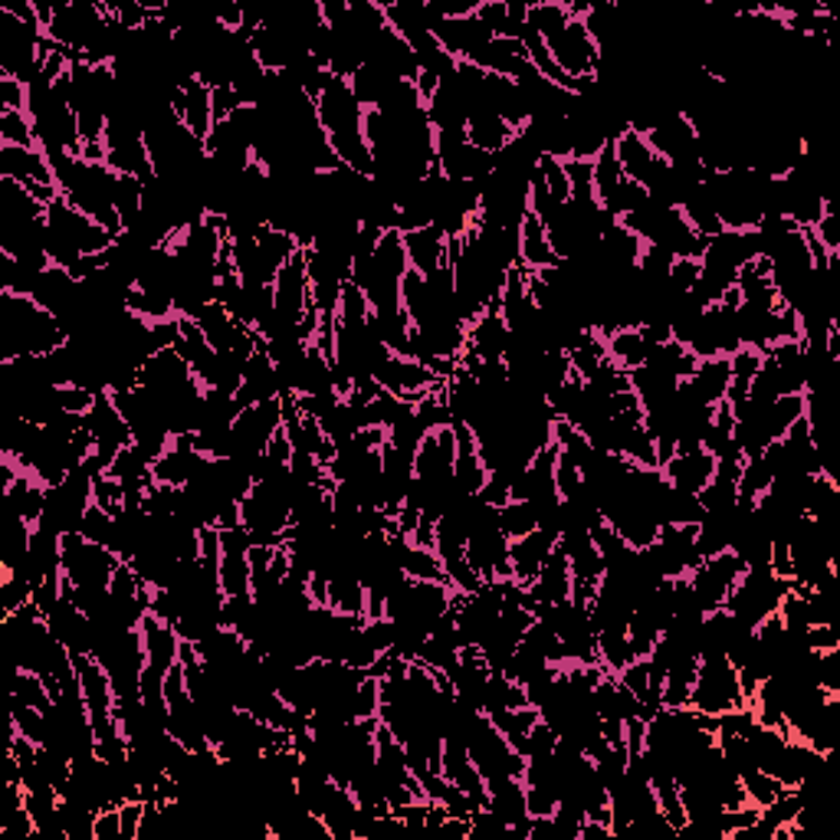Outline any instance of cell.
<instances>
[{
    "label": "cell",
    "mask_w": 840,
    "mask_h": 840,
    "mask_svg": "<svg viewBox=\"0 0 840 840\" xmlns=\"http://www.w3.org/2000/svg\"><path fill=\"white\" fill-rule=\"evenodd\" d=\"M67 341V325L34 296L0 289V364L24 355H50Z\"/></svg>",
    "instance_id": "6da1fadb"
},
{
    "label": "cell",
    "mask_w": 840,
    "mask_h": 840,
    "mask_svg": "<svg viewBox=\"0 0 840 840\" xmlns=\"http://www.w3.org/2000/svg\"><path fill=\"white\" fill-rule=\"evenodd\" d=\"M788 591H791V581L778 578L768 565H752V568L742 572V578L729 591L725 611L735 621H742L748 627H758V621H765L768 614L778 611V604Z\"/></svg>",
    "instance_id": "7a4b0ae2"
},
{
    "label": "cell",
    "mask_w": 840,
    "mask_h": 840,
    "mask_svg": "<svg viewBox=\"0 0 840 840\" xmlns=\"http://www.w3.org/2000/svg\"><path fill=\"white\" fill-rule=\"evenodd\" d=\"M742 706H745V696H742L739 670L732 667V660L722 653L699 657V670H696V683H693L686 709L703 712V716H722V712H732Z\"/></svg>",
    "instance_id": "3957f363"
},
{
    "label": "cell",
    "mask_w": 840,
    "mask_h": 840,
    "mask_svg": "<svg viewBox=\"0 0 840 840\" xmlns=\"http://www.w3.org/2000/svg\"><path fill=\"white\" fill-rule=\"evenodd\" d=\"M742 572H745V562H742L732 549H729V552H719V555H712V559H703V562L686 575L689 591H693L699 611L709 614V611L725 608V598H729V591L735 588V581L742 578Z\"/></svg>",
    "instance_id": "277c9868"
},
{
    "label": "cell",
    "mask_w": 840,
    "mask_h": 840,
    "mask_svg": "<svg viewBox=\"0 0 840 840\" xmlns=\"http://www.w3.org/2000/svg\"><path fill=\"white\" fill-rule=\"evenodd\" d=\"M572 11H575V8H572ZM545 47H549V53H552L555 67H559L568 80H575V83H581V80H595V73H598V60H601V50H598L595 37L588 34L585 21H581L578 14L572 17V24H568L559 37L545 40Z\"/></svg>",
    "instance_id": "5b68a950"
},
{
    "label": "cell",
    "mask_w": 840,
    "mask_h": 840,
    "mask_svg": "<svg viewBox=\"0 0 840 840\" xmlns=\"http://www.w3.org/2000/svg\"><path fill=\"white\" fill-rule=\"evenodd\" d=\"M315 112H319V125H322V132L328 139L332 135H355V132H361L364 109L355 99L351 83L341 80V76L328 73V80H325V86H322V93L315 99Z\"/></svg>",
    "instance_id": "8992f818"
},
{
    "label": "cell",
    "mask_w": 840,
    "mask_h": 840,
    "mask_svg": "<svg viewBox=\"0 0 840 840\" xmlns=\"http://www.w3.org/2000/svg\"><path fill=\"white\" fill-rule=\"evenodd\" d=\"M86 428H89V434L96 441V457L106 464V470L132 444V428H129V420L122 417V410L116 407L112 391H99L96 394V404L86 413Z\"/></svg>",
    "instance_id": "52a82bcc"
},
{
    "label": "cell",
    "mask_w": 840,
    "mask_h": 840,
    "mask_svg": "<svg viewBox=\"0 0 840 840\" xmlns=\"http://www.w3.org/2000/svg\"><path fill=\"white\" fill-rule=\"evenodd\" d=\"M374 381H377L384 391H391L394 397L424 394V391H437V394H441V391L447 387V381L437 377L428 364H420V361H413V358H407V355H394V351L377 364Z\"/></svg>",
    "instance_id": "ba28073f"
},
{
    "label": "cell",
    "mask_w": 840,
    "mask_h": 840,
    "mask_svg": "<svg viewBox=\"0 0 840 840\" xmlns=\"http://www.w3.org/2000/svg\"><path fill=\"white\" fill-rule=\"evenodd\" d=\"M273 299H276V315L286 319V322H302L305 315V305L312 299V289H309V269H305V250L299 247L289 263H283V269L276 273L273 279Z\"/></svg>",
    "instance_id": "9c48e42d"
},
{
    "label": "cell",
    "mask_w": 840,
    "mask_h": 840,
    "mask_svg": "<svg viewBox=\"0 0 840 840\" xmlns=\"http://www.w3.org/2000/svg\"><path fill=\"white\" fill-rule=\"evenodd\" d=\"M171 112L197 142L211 139V132H214V106H211V86L204 80L191 76L188 83H181L171 93Z\"/></svg>",
    "instance_id": "30bf717a"
},
{
    "label": "cell",
    "mask_w": 840,
    "mask_h": 840,
    "mask_svg": "<svg viewBox=\"0 0 840 840\" xmlns=\"http://www.w3.org/2000/svg\"><path fill=\"white\" fill-rule=\"evenodd\" d=\"M0 178H11L24 188H57L53 165L44 148H11L0 145ZM60 191V188H57Z\"/></svg>",
    "instance_id": "8fae6325"
},
{
    "label": "cell",
    "mask_w": 840,
    "mask_h": 840,
    "mask_svg": "<svg viewBox=\"0 0 840 840\" xmlns=\"http://www.w3.org/2000/svg\"><path fill=\"white\" fill-rule=\"evenodd\" d=\"M660 473H663V480H667L673 490L699 496V493L709 487L712 473H716V457H712L709 451H703V447H699V451H689V454H673V457L660 467Z\"/></svg>",
    "instance_id": "7c38bea8"
},
{
    "label": "cell",
    "mask_w": 840,
    "mask_h": 840,
    "mask_svg": "<svg viewBox=\"0 0 840 840\" xmlns=\"http://www.w3.org/2000/svg\"><path fill=\"white\" fill-rule=\"evenodd\" d=\"M559 545V536L545 532V529H536L523 539H513L509 542V562H513V581L519 585H532L536 575L542 572L545 559L552 555V549Z\"/></svg>",
    "instance_id": "4fadbf2b"
},
{
    "label": "cell",
    "mask_w": 840,
    "mask_h": 840,
    "mask_svg": "<svg viewBox=\"0 0 840 840\" xmlns=\"http://www.w3.org/2000/svg\"><path fill=\"white\" fill-rule=\"evenodd\" d=\"M532 598H536V611L539 608H552V604H562L572 598V565H568V555L562 549V542L552 549V555L545 559L542 572L536 575V581L529 585Z\"/></svg>",
    "instance_id": "5bb4252c"
},
{
    "label": "cell",
    "mask_w": 840,
    "mask_h": 840,
    "mask_svg": "<svg viewBox=\"0 0 840 840\" xmlns=\"http://www.w3.org/2000/svg\"><path fill=\"white\" fill-rule=\"evenodd\" d=\"M404 237V250H407V263L410 269H417L420 276H431L441 266H447V233L434 224L400 233Z\"/></svg>",
    "instance_id": "9a60e30c"
},
{
    "label": "cell",
    "mask_w": 840,
    "mask_h": 840,
    "mask_svg": "<svg viewBox=\"0 0 840 840\" xmlns=\"http://www.w3.org/2000/svg\"><path fill=\"white\" fill-rule=\"evenodd\" d=\"M509 348V325L500 312H483L467 328V351L477 361H503Z\"/></svg>",
    "instance_id": "2e32d148"
},
{
    "label": "cell",
    "mask_w": 840,
    "mask_h": 840,
    "mask_svg": "<svg viewBox=\"0 0 840 840\" xmlns=\"http://www.w3.org/2000/svg\"><path fill=\"white\" fill-rule=\"evenodd\" d=\"M142 634V647H145V660L158 670H171L178 663V650H181V634L175 631V624L161 621L158 614H145L139 624Z\"/></svg>",
    "instance_id": "e0dca14e"
},
{
    "label": "cell",
    "mask_w": 840,
    "mask_h": 840,
    "mask_svg": "<svg viewBox=\"0 0 840 840\" xmlns=\"http://www.w3.org/2000/svg\"><path fill=\"white\" fill-rule=\"evenodd\" d=\"M559 263L562 260L555 256V250L549 243V230H545L542 217L526 211V217L519 224V266L539 273V269H552Z\"/></svg>",
    "instance_id": "ac0fdd59"
},
{
    "label": "cell",
    "mask_w": 840,
    "mask_h": 840,
    "mask_svg": "<svg viewBox=\"0 0 840 840\" xmlns=\"http://www.w3.org/2000/svg\"><path fill=\"white\" fill-rule=\"evenodd\" d=\"M519 132L493 109H473L467 116V142L487 155H500Z\"/></svg>",
    "instance_id": "d6986e66"
},
{
    "label": "cell",
    "mask_w": 840,
    "mask_h": 840,
    "mask_svg": "<svg viewBox=\"0 0 840 840\" xmlns=\"http://www.w3.org/2000/svg\"><path fill=\"white\" fill-rule=\"evenodd\" d=\"M696 670H699V653H689V650L673 653V660L667 667V676H663V689H660V706L663 709H686L689 706Z\"/></svg>",
    "instance_id": "ffe728a7"
},
{
    "label": "cell",
    "mask_w": 840,
    "mask_h": 840,
    "mask_svg": "<svg viewBox=\"0 0 840 840\" xmlns=\"http://www.w3.org/2000/svg\"><path fill=\"white\" fill-rule=\"evenodd\" d=\"M653 348L647 345V338L640 335V325H627V328H614L604 335V355L611 364L624 368V371H634L647 361Z\"/></svg>",
    "instance_id": "44dd1931"
},
{
    "label": "cell",
    "mask_w": 840,
    "mask_h": 840,
    "mask_svg": "<svg viewBox=\"0 0 840 840\" xmlns=\"http://www.w3.org/2000/svg\"><path fill=\"white\" fill-rule=\"evenodd\" d=\"M686 381L693 384V391H696L706 404H719V400H725V391H729V381H732L729 355H709V358H699L696 371H693Z\"/></svg>",
    "instance_id": "7402d4cb"
},
{
    "label": "cell",
    "mask_w": 840,
    "mask_h": 840,
    "mask_svg": "<svg viewBox=\"0 0 840 840\" xmlns=\"http://www.w3.org/2000/svg\"><path fill=\"white\" fill-rule=\"evenodd\" d=\"M4 503L31 526H37L44 519V506H47V487L37 483L31 473H21L8 490H4Z\"/></svg>",
    "instance_id": "603a6c76"
},
{
    "label": "cell",
    "mask_w": 840,
    "mask_h": 840,
    "mask_svg": "<svg viewBox=\"0 0 840 840\" xmlns=\"http://www.w3.org/2000/svg\"><path fill=\"white\" fill-rule=\"evenodd\" d=\"M332 611L338 614H348V617H364L368 611V588L364 581L355 575V572H338L328 578V604Z\"/></svg>",
    "instance_id": "cb8c5ba5"
},
{
    "label": "cell",
    "mask_w": 840,
    "mask_h": 840,
    "mask_svg": "<svg viewBox=\"0 0 840 840\" xmlns=\"http://www.w3.org/2000/svg\"><path fill=\"white\" fill-rule=\"evenodd\" d=\"M348 83H351V93H355V99L361 103V109H377V106L391 96V89H394L400 80H394L391 73H384V70L374 67V63H364Z\"/></svg>",
    "instance_id": "d4e9b609"
},
{
    "label": "cell",
    "mask_w": 840,
    "mask_h": 840,
    "mask_svg": "<svg viewBox=\"0 0 840 840\" xmlns=\"http://www.w3.org/2000/svg\"><path fill=\"white\" fill-rule=\"evenodd\" d=\"M490 719H493V725L513 742V748L523 755V748H526V735H529V729L539 722V709L536 706H519V709H493V712H487ZM526 758V755H523Z\"/></svg>",
    "instance_id": "484cf974"
},
{
    "label": "cell",
    "mask_w": 840,
    "mask_h": 840,
    "mask_svg": "<svg viewBox=\"0 0 840 840\" xmlns=\"http://www.w3.org/2000/svg\"><path fill=\"white\" fill-rule=\"evenodd\" d=\"M801 417H804V394H784V397H775L771 404H765V428H768L771 441H781L788 434V428Z\"/></svg>",
    "instance_id": "4316f807"
},
{
    "label": "cell",
    "mask_w": 840,
    "mask_h": 840,
    "mask_svg": "<svg viewBox=\"0 0 840 840\" xmlns=\"http://www.w3.org/2000/svg\"><path fill=\"white\" fill-rule=\"evenodd\" d=\"M11 696L14 699H24L27 706H34V709H53V703H57V696H53V689L37 676V673H31V670H14L11 673Z\"/></svg>",
    "instance_id": "83f0119b"
},
{
    "label": "cell",
    "mask_w": 840,
    "mask_h": 840,
    "mask_svg": "<svg viewBox=\"0 0 840 840\" xmlns=\"http://www.w3.org/2000/svg\"><path fill=\"white\" fill-rule=\"evenodd\" d=\"M125 230L142 217V204H145V181L132 178V175H119L116 178V197H112Z\"/></svg>",
    "instance_id": "f1b7e54d"
},
{
    "label": "cell",
    "mask_w": 840,
    "mask_h": 840,
    "mask_svg": "<svg viewBox=\"0 0 840 840\" xmlns=\"http://www.w3.org/2000/svg\"><path fill=\"white\" fill-rule=\"evenodd\" d=\"M0 145L11 148H40L34 122L27 112H0Z\"/></svg>",
    "instance_id": "f546056e"
},
{
    "label": "cell",
    "mask_w": 840,
    "mask_h": 840,
    "mask_svg": "<svg viewBox=\"0 0 840 840\" xmlns=\"http://www.w3.org/2000/svg\"><path fill=\"white\" fill-rule=\"evenodd\" d=\"M624 171H621V161H617V152H614V142L604 145V152L595 158V201L604 204L611 197V191L621 184Z\"/></svg>",
    "instance_id": "4dcf8cb0"
},
{
    "label": "cell",
    "mask_w": 840,
    "mask_h": 840,
    "mask_svg": "<svg viewBox=\"0 0 840 840\" xmlns=\"http://www.w3.org/2000/svg\"><path fill=\"white\" fill-rule=\"evenodd\" d=\"M83 539H89V542H96V545H106V549H112V542H116V516L112 513H106L99 503H89V509L83 513V519H80V529H76Z\"/></svg>",
    "instance_id": "1f68e13d"
},
{
    "label": "cell",
    "mask_w": 840,
    "mask_h": 840,
    "mask_svg": "<svg viewBox=\"0 0 840 840\" xmlns=\"http://www.w3.org/2000/svg\"><path fill=\"white\" fill-rule=\"evenodd\" d=\"M500 526H503V532H506L509 542H513V539H523V536L536 532V529H539V516H536L532 503L509 500V503L500 509Z\"/></svg>",
    "instance_id": "d6a6232c"
},
{
    "label": "cell",
    "mask_w": 840,
    "mask_h": 840,
    "mask_svg": "<svg viewBox=\"0 0 840 840\" xmlns=\"http://www.w3.org/2000/svg\"><path fill=\"white\" fill-rule=\"evenodd\" d=\"M0 575H4V581H0V617H4L34 601V581L17 572H0Z\"/></svg>",
    "instance_id": "836d02e7"
},
{
    "label": "cell",
    "mask_w": 840,
    "mask_h": 840,
    "mask_svg": "<svg viewBox=\"0 0 840 840\" xmlns=\"http://www.w3.org/2000/svg\"><path fill=\"white\" fill-rule=\"evenodd\" d=\"M11 725L37 745L47 742V712L34 709V706H27L24 699H14V696H11Z\"/></svg>",
    "instance_id": "e575fe53"
},
{
    "label": "cell",
    "mask_w": 840,
    "mask_h": 840,
    "mask_svg": "<svg viewBox=\"0 0 840 840\" xmlns=\"http://www.w3.org/2000/svg\"><path fill=\"white\" fill-rule=\"evenodd\" d=\"M536 171H539V178H542V184H545L552 204H555V207H565V204L572 201V188H568V178H565V165H562L559 158L542 155L539 165H536Z\"/></svg>",
    "instance_id": "d590c367"
},
{
    "label": "cell",
    "mask_w": 840,
    "mask_h": 840,
    "mask_svg": "<svg viewBox=\"0 0 840 840\" xmlns=\"http://www.w3.org/2000/svg\"><path fill=\"white\" fill-rule=\"evenodd\" d=\"M562 165H565V178H568V188H572V201L591 204L595 201V161L568 158Z\"/></svg>",
    "instance_id": "8d00e7d4"
},
{
    "label": "cell",
    "mask_w": 840,
    "mask_h": 840,
    "mask_svg": "<svg viewBox=\"0 0 840 840\" xmlns=\"http://www.w3.org/2000/svg\"><path fill=\"white\" fill-rule=\"evenodd\" d=\"M739 781H742V791H745L748 804H755V807L771 804V801L784 791V784H781V781H775L771 775H765L761 768H752V771L739 775Z\"/></svg>",
    "instance_id": "74e56055"
},
{
    "label": "cell",
    "mask_w": 840,
    "mask_h": 840,
    "mask_svg": "<svg viewBox=\"0 0 840 840\" xmlns=\"http://www.w3.org/2000/svg\"><path fill=\"white\" fill-rule=\"evenodd\" d=\"M581 467H578V460L572 457V454H565V451H559V460H555V490H559V496L562 500H572V496H578L581 493Z\"/></svg>",
    "instance_id": "f35d334b"
},
{
    "label": "cell",
    "mask_w": 840,
    "mask_h": 840,
    "mask_svg": "<svg viewBox=\"0 0 840 840\" xmlns=\"http://www.w3.org/2000/svg\"><path fill=\"white\" fill-rule=\"evenodd\" d=\"M93 503H99L112 516H122L125 513V487L119 480H112L109 473H99L96 487H93Z\"/></svg>",
    "instance_id": "ab89813d"
},
{
    "label": "cell",
    "mask_w": 840,
    "mask_h": 840,
    "mask_svg": "<svg viewBox=\"0 0 840 840\" xmlns=\"http://www.w3.org/2000/svg\"><path fill=\"white\" fill-rule=\"evenodd\" d=\"M811 233L824 243L827 253H840V211L833 207V201L824 207V214H820V220L811 227Z\"/></svg>",
    "instance_id": "60d3db41"
},
{
    "label": "cell",
    "mask_w": 840,
    "mask_h": 840,
    "mask_svg": "<svg viewBox=\"0 0 840 840\" xmlns=\"http://www.w3.org/2000/svg\"><path fill=\"white\" fill-rule=\"evenodd\" d=\"M31 103V89L14 80V76H0V112H27Z\"/></svg>",
    "instance_id": "b9f144b4"
},
{
    "label": "cell",
    "mask_w": 840,
    "mask_h": 840,
    "mask_svg": "<svg viewBox=\"0 0 840 840\" xmlns=\"http://www.w3.org/2000/svg\"><path fill=\"white\" fill-rule=\"evenodd\" d=\"M559 807V794L542 784H526V811L529 817H552Z\"/></svg>",
    "instance_id": "7bdbcfd3"
},
{
    "label": "cell",
    "mask_w": 840,
    "mask_h": 840,
    "mask_svg": "<svg viewBox=\"0 0 840 840\" xmlns=\"http://www.w3.org/2000/svg\"><path fill=\"white\" fill-rule=\"evenodd\" d=\"M122 814V840H139L142 830V817H145V797H129L119 804Z\"/></svg>",
    "instance_id": "ee69618b"
},
{
    "label": "cell",
    "mask_w": 840,
    "mask_h": 840,
    "mask_svg": "<svg viewBox=\"0 0 840 840\" xmlns=\"http://www.w3.org/2000/svg\"><path fill=\"white\" fill-rule=\"evenodd\" d=\"M211 106H214V125H217V122H227L243 103L233 86H217V89H211Z\"/></svg>",
    "instance_id": "f6af8a7d"
},
{
    "label": "cell",
    "mask_w": 840,
    "mask_h": 840,
    "mask_svg": "<svg viewBox=\"0 0 840 840\" xmlns=\"http://www.w3.org/2000/svg\"><path fill=\"white\" fill-rule=\"evenodd\" d=\"M279 549V545H276ZM273 545H250V581H253V591L263 585L269 565H273V555H276Z\"/></svg>",
    "instance_id": "bcb514c9"
},
{
    "label": "cell",
    "mask_w": 840,
    "mask_h": 840,
    "mask_svg": "<svg viewBox=\"0 0 840 840\" xmlns=\"http://www.w3.org/2000/svg\"><path fill=\"white\" fill-rule=\"evenodd\" d=\"M96 840H122V814L119 807H106L96 814Z\"/></svg>",
    "instance_id": "7dc6e473"
},
{
    "label": "cell",
    "mask_w": 840,
    "mask_h": 840,
    "mask_svg": "<svg viewBox=\"0 0 840 840\" xmlns=\"http://www.w3.org/2000/svg\"><path fill=\"white\" fill-rule=\"evenodd\" d=\"M578 840H614V833H611V827H608V824H601V820H588V817H585Z\"/></svg>",
    "instance_id": "c3c4849f"
}]
</instances>
